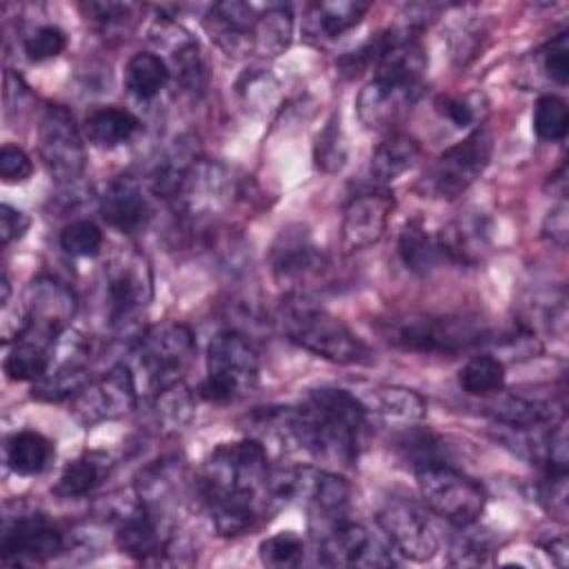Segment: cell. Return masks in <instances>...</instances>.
I'll return each mask as SVG.
<instances>
[{"label": "cell", "instance_id": "cell-41", "mask_svg": "<svg viewBox=\"0 0 569 569\" xmlns=\"http://www.w3.org/2000/svg\"><path fill=\"white\" fill-rule=\"evenodd\" d=\"M436 111L449 120L458 129L480 127L487 102L482 93H465V96H438L436 98Z\"/></svg>", "mask_w": 569, "mask_h": 569}, {"label": "cell", "instance_id": "cell-42", "mask_svg": "<svg viewBox=\"0 0 569 569\" xmlns=\"http://www.w3.org/2000/svg\"><path fill=\"white\" fill-rule=\"evenodd\" d=\"M278 89L280 87H278L276 78L264 69L249 71L238 82V93H240L242 102L247 104V109H253V111H260V113L276 107L278 96H280Z\"/></svg>", "mask_w": 569, "mask_h": 569}, {"label": "cell", "instance_id": "cell-16", "mask_svg": "<svg viewBox=\"0 0 569 569\" xmlns=\"http://www.w3.org/2000/svg\"><path fill=\"white\" fill-rule=\"evenodd\" d=\"M24 311L29 327L22 336L56 347L76 313V296L64 282L51 276H40L24 291Z\"/></svg>", "mask_w": 569, "mask_h": 569}, {"label": "cell", "instance_id": "cell-23", "mask_svg": "<svg viewBox=\"0 0 569 569\" xmlns=\"http://www.w3.org/2000/svg\"><path fill=\"white\" fill-rule=\"evenodd\" d=\"M89 380L91 376L87 369V347L80 336H73L69 358L60 360L58 365L51 362L49 371L33 385L31 398L40 402L71 400Z\"/></svg>", "mask_w": 569, "mask_h": 569}, {"label": "cell", "instance_id": "cell-37", "mask_svg": "<svg viewBox=\"0 0 569 569\" xmlns=\"http://www.w3.org/2000/svg\"><path fill=\"white\" fill-rule=\"evenodd\" d=\"M153 411L162 429L167 431L184 429L196 413V400L191 389L184 387L180 380L160 389L153 396Z\"/></svg>", "mask_w": 569, "mask_h": 569}, {"label": "cell", "instance_id": "cell-19", "mask_svg": "<svg viewBox=\"0 0 569 569\" xmlns=\"http://www.w3.org/2000/svg\"><path fill=\"white\" fill-rule=\"evenodd\" d=\"M396 200L389 191H367L349 200L342 216V247L360 251L376 244L387 229Z\"/></svg>", "mask_w": 569, "mask_h": 569}, {"label": "cell", "instance_id": "cell-14", "mask_svg": "<svg viewBox=\"0 0 569 569\" xmlns=\"http://www.w3.org/2000/svg\"><path fill=\"white\" fill-rule=\"evenodd\" d=\"M378 525L389 545L413 562H427L438 551V536L429 516L409 498H387L378 511Z\"/></svg>", "mask_w": 569, "mask_h": 569}, {"label": "cell", "instance_id": "cell-28", "mask_svg": "<svg viewBox=\"0 0 569 569\" xmlns=\"http://www.w3.org/2000/svg\"><path fill=\"white\" fill-rule=\"evenodd\" d=\"M418 158H420V142L405 131H391L373 149L369 160V176L380 184L393 182L405 171H409Z\"/></svg>", "mask_w": 569, "mask_h": 569}, {"label": "cell", "instance_id": "cell-38", "mask_svg": "<svg viewBox=\"0 0 569 569\" xmlns=\"http://www.w3.org/2000/svg\"><path fill=\"white\" fill-rule=\"evenodd\" d=\"M458 382L469 396L487 398V396L500 393L502 385H505V362L491 353L473 356L460 369Z\"/></svg>", "mask_w": 569, "mask_h": 569}, {"label": "cell", "instance_id": "cell-48", "mask_svg": "<svg viewBox=\"0 0 569 569\" xmlns=\"http://www.w3.org/2000/svg\"><path fill=\"white\" fill-rule=\"evenodd\" d=\"M567 493V471H545V478L538 485V502L560 522H567L569 513Z\"/></svg>", "mask_w": 569, "mask_h": 569}, {"label": "cell", "instance_id": "cell-12", "mask_svg": "<svg viewBox=\"0 0 569 569\" xmlns=\"http://www.w3.org/2000/svg\"><path fill=\"white\" fill-rule=\"evenodd\" d=\"M138 402V385L129 365H113L91 378L71 400L69 413L84 427L127 416Z\"/></svg>", "mask_w": 569, "mask_h": 569}, {"label": "cell", "instance_id": "cell-5", "mask_svg": "<svg viewBox=\"0 0 569 569\" xmlns=\"http://www.w3.org/2000/svg\"><path fill=\"white\" fill-rule=\"evenodd\" d=\"M260 360L256 347L238 331L213 336L207 349V376L198 396L207 402H231L247 396L258 385Z\"/></svg>", "mask_w": 569, "mask_h": 569}, {"label": "cell", "instance_id": "cell-3", "mask_svg": "<svg viewBox=\"0 0 569 569\" xmlns=\"http://www.w3.org/2000/svg\"><path fill=\"white\" fill-rule=\"evenodd\" d=\"M196 351L193 331L182 322H160L142 331L131 347V371L138 391L156 396L180 380Z\"/></svg>", "mask_w": 569, "mask_h": 569}, {"label": "cell", "instance_id": "cell-36", "mask_svg": "<svg viewBox=\"0 0 569 569\" xmlns=\"http://www.w3.org/2000/svg\"><path fill=\"white\" fill-rule=\"evenodd\" d=\"M447 260L476 262L487 244L480 220H458L438 233Z\"/></svg>", "mask_w": 569, "mask_h": 569}, {"label": "cell", "instance_id": "cell-50", "mask_svg": "<svg viewBox=\"0 0 569 569\" xmlns=\"http://www.w3.org/2000/svg\"><path fill=\"white\" fill-rule=\"evenodd\" d=\"M449 560H451V565H458V567L489 565L491 562V549L482 538L471 536V533L465 531L451 542Z\"/></svg>", "mask_w": 569, "mask_h": 569}, {"label": "cell", "instance_id": "cell-51", "mask_svg": "<svg viewBox=\"0 0 569 569\" xmlns=\"http://www.w3.org/2000/svg\"><path fill=\"white\" fill-rule=\"evenodd\" d=\"M33 173L31 158L16 144H4L0 149V178L7 184H20Z\"/></svg>", "mask_w": 569, "mask_h": 569}, {"label": "cell", "instance_id": "cell-26", "mask_svg": "<svg viewBox=\"0 0 569 569\" xmlns=\"http://www.w3.org/2000/svg\"><path fill=\"white\" fill-rule=\"evenodd\" d=\"M111 467L113 462L104 451H82L78 458L64 465L60 478L51 487V493L62 500L82 498L107 480Z\"/></svg>", "mask_w": 569, "mask_h": 569}, {"label": "cell", "instance_id": "cell-54", "mask_svg": "<svg viewBox=\"0 0 569 569\" xmlns=\"http://www.w3.org/2000/svg\"><path fill=\"white\" fill-rule=\"evenodd\" d=\"M547 553L553 558V562L558 565V567H565L567 565V545H565V538H558V540H551L549 545H547Z\"/></svg>", "mask_w": 569, "mask_h": 569}, {"label": "cell", "instance_id": "cell-46", "mask_svg": "<svg viewBox=\"0 0 569 569\" xmlns=\"http://www.w3.org/2000/svg\"><path fill=\"white\" fill-rule=\"evenodd\" d=\"M133 4L129 2H82L80 11L82 16L98 27L102 33H111L116 29L127 27V22L133 18Z\"/></svg>", "mask_w": 569, "mask_h": 569}, {"label": "cell", "instance_id": "cell-47", "mask_svg": "<svg viewBox=\"0 0 569 569\" xmlns=\"http://www.w3.org/2000/svg\"><path fill=\"white\" fill-rule=\"evenodd\" d=\"M67 47V36L56 24H42L24 38V53L33 62H44L60 56Z\"/></svg>", "mask_w": 569, "mask_h": 569}, {"label": "cell", "instance_id": "cell-35", "mask_svg": "<svg viewBox=\"0 0 569 569\" xmlns=\"http://www.w3.org/2000/svg\"><path fill=\"white\" fill-rule=\"evenodd\" d=\"M196 151L189 142L180 140L153 169L151 173V189L158 198L176 200L189 169L196 164Z\"/></svg>", "mask_w": 569, "mask_h": 569}, {"label": "cell", "instance_id": "cell-33", "mask_svg": "<svg viewBox=\"0 0 569 569\" xmlns=\"http://www.w3.org/2000/svg\"><path fill=\"white\" fill-rule=\"evenodd\" d=\"M293 16L289 7L273 4L262 11L253 27V51L260 56H280L291 44Z\"/></svg>", "mask_w": 569, "mask_h": 569}, {"label": "cell", "instance_id": "cell-40", "mask_svg": "<svg viewBox=\"0 0 569 569\" xmlns=\"http://www.w3.org/2000/svg\"><path fill=\"white\" fill-rule=\"evenodd\" d=\"M569 129V111L567 102L560 96L545 93L538 98L533 107V131L540 140L558 142L567 136Z\"/></svg>", "mask_w": 569, "mask_h": 569}, {"label": "cell", "instance_id": "cell-34", "mask_svg": "<svg viewBox=\"0 0 569 569\" xmlns=\"http://www.w3.org/2000/svg\"><path fill=\"white\" fill-rule=\"evenodd\" d=\"M167 82H169V67L160 56L151 51H140L129 58L124 67V87L136 98L149 100L158 96Z\"/></svg>", "mask_w": 569, "mask_h": 569}, {"label": "cell", "instance_id": "cell-31", "mask_svg": "<svg viewBox=\"0 0 569 569\" xmlns=\"http://www.w3.org/2000/svg\"><path fill=\"white\" fill-rule=\"evenodd\" d=\"M140 129V120L120 107H102L84 118L82 131L87 140L100 149L118 147L131 140Z\"/></svg>", "mask_w": 569, "mask_h": 569}, {"label": "cell", "instance_id": "cell-7", "mask_svg": "<svg viewBox=\"0 0 569 569\" xmlns=\"http://www.w3.org/2000/svg\"><path fill=\"white\" fill-rule=\"evenodd\" d=\"M425 505L453 527H471L487 502L485 489L451 462H431L413 469Z\"/></svg>", "mask_w": 569, "mask_h": 569}, {"label": "cell", "instance_id": "cell-21", "mask_svg": "<svg viewBox=\"0 0 569 569\" xmlns=\"http://www.w3.org/2000/svg\"><path fill=\"white\" fill-rule=\"evenodd\" d=\"M420 93L422 87H402L373 78L358 93V118L367 129H391Z\"/></svg>", "mask_w": 569, "mask_h": 569}, {"label": "cell", "instance_id": "cell-1", "mask_svg": "<svg viewBox=\"0 0 569 569\" xmlns=\"http://www.w3.org/2000/svg\"><path fill=\"white\" fill-rule=\"evenodd\" d=\"M269 453L253 440L218 445L202 465L196 489L220 536H240L271 509Z\"/></svg>", "mask_w": 569, "mask_h": 569}, {"label": "cell", "instance_id": "cell-20", "mask_svg": "<svg viewBox=\"0 0 569 569\" xmlns=\"http://www.w3.org/2000/svg\"><path fill=\"white\" fill-rule=\"evenodd\" d=\"M258 13L251 4L240 0L216 2L204 16V29L209 38L233 58L247 56L253 51V27Z\"/></svg>", "mask_w": 569, "mask_h": 569}, {"label": "cell", "instance_id": "cell-18", "mask_svg": "<svg viewBox=\"0 0 569 569\" xmlns=\"http://www.w3.org/2000/svg\"><path fill=\"white\" fill-rule=\"evenodd\" d=\"M64 549V536L56 527H51L40 513L18 516L16 520L4 525L0 542L2 562H44L60 556Z\"/></svg>", "mask_w": 569, "mask_h": 569}, {"label": "cell", "instance_id": "cell-44", "mask_svg": "<svg viewBox=\"0 0 569 569\" xmlns=\"http://www.w3.org/2000/svg\"><path fill=\"white\" fill-rule=\"evenodd\" d=\"M60 247L73 258H93L102 249V231L91 220H73L60 231Z\"/></svg>", "mask_w": 569, "mask_h": 569}, {"label": "cell", "instance_id": "cell-30", "mask_svg": "<svg viewBox=\"0 0 569 569\" xmlns=\"http://www.w3.org/2000/svg\"><path fill=\"white\" fill-rule=\"evenodd\" d=\"M362 405L367 407V411H376L380 416H385L387 420H398V422H418L425 411L427 405L425 400L407 387H393V385H373L365 396L356 393Z\"/></svg>", "mask_w": 569, "mask_h": 569}, {"label": "cell", "instance_id": "cell-17", "mask_svg": "<svg viewBox=\"0 0 569 569\" xmlns=\"http://www.w3.org/2000/svg\"><path fill=\"white\" fill-rule=\"evenodd\" d=\"M373 40V71L376 80L402 87H422L427 71L425 47L409 29H387Z\"/></svg>", "mask_w": 569, "mask_h": 569}, {"label": "cell", "instance_id": "cell-43", "mask_svg": "<svg viewBox=\"0 0 569 569\" xmlns=\"http://www.w3.org/2000/svg\"><path fill=\"white\" fill-rule=\"evenodd\" d=\"M258 553L267 567H296L305 558V542L293 531H280L262 540Z\"/></svg>", "mask_w": 569, "mask_h": 569}, {"label": "cell", "instance_id": "cell-52", "mask_svg": "<svg viewBox=\"0 0 569 569\" xmlns=\"http://www.w3.org/2000/svg\"><path fill=\"white\" fill-rule=\"evenodd\" d=\"M27 229H29V216L24 211L13 209L11 204H0V240L4 247L22 238Z\"/></svg>", "mask_w": 569, "mask_h": 569}, {"label": "cell", "instance_id": "cell-29", "mask_svg": "<svg viewBox=\"0 0 569 569\" xmlns=\"http://www.w3.org/2000/svg\"><path fill=\"white\" fill-rule=\"evenodd\" d=\"M53 442L40 431H16L4 442L7 467L18 476H38L42 473L53 458Z\"/></svg>", "mask_w": 569, "mask_h": 569}, {"label": "cell", "instance_id": "cell-11", "mask_svg": "<svg viewBox=\"0 0 569 569\" xmlns=\"http://www.w3.org/2000/svg\"><path fill=\"white\" fill-rule=\"evenodd\" d=\"M322 520L318 540V558L329 567H391L396 558L389 549L360 522L342 513L313 516Z\"/></svg>", "mask_w": 569, "mask_h": 569}, {"label": "cell", "instance_id": "cell-13", "mask_svg": "<svg viewBox=\"0 0 569 569\" xmlns=\"http://www.w3.org/2000/svg\"><path fill=\"white\" fill-rule=\"evenodd\" d=\"M40 158L60 184L76 182L84 171V144L69 109L60 104L44 107L38 124Z\"/></svg>", "mask_w": 569, "mask_h": 569}, {"label": "cell", "instance_id": "cell-22", "mask_svg": "<svg viewBox=\"0 0 569 569\" xmlns=\"http://www.w3.org/2000/svg\"><path fill=\"white\" fill-rule=\"evenodd\" d=\"M100 216L122 233L140 231L149 220V207L140 182L131 176L113 178L100 196Z\"/></svg>", "mask_w": 569, "mask_h": 569}, {"label": "cell", "instance_id": "cell-9", "mask_svg": "<svg viewBox=\"0 0 569 569\" xmlns=\"http://www.w3.org/2000/svg\"><path fill=\"white\" fill-rule=\"evenodd\" d=\"M153 296V278L140 251H120L104 267V313L109 327L127 329L147 309Z\"/></svg>", "mask_w": 569, "mask_h": 569}, {"label": "cell", "instance_id": "cell-6", "mask_svg": "<svg viewBox=\"0 0 569 569\" xmlns=\"http://www.w3.org/2000/svg\"><path fill=\"white\" fill-rule=\"evenodd\" d=\"M493 153V138L487 127H476L467 138L445 149L425 171L418 191L425 198L453 200L462 196L487 169Z\"/></svg>", "mask_w": 569, "mask_h": 569}, {"label": "cell", "instance_id": "cell-10", "mask_svg": "<svg viewBox=\"0 0 569 569\" xmlns=\"http://www.w3.org/2000/svg\"><path fill=\"white\" fill-rule=\"evenodd\" d=\"M349 482L327 469L318 467H289L269 473L271 507L287 502H302L313 516L342 513L349 505Z\"/></svg>", "mask_w": 569, "mask_h": 569}, {"label": "cell", "instance_id": "cell-45", "mask_svg": "<svg viewBox=\"0 0 569 569\" xmlns=\"http://www.w3.org/2000/svg\"><path fill=\"white\" fill-rule=\"evenodd\" d=\"M442 442L429 433V431H413V433H407L400 442H398V449L402 453L405 460H409L411 469H418V467H425V465H431V462H442L447 460L442 456Z\"/></svg>", "mask_w": 569, "mask_h": 569}, {"label": "cell", "instance_id": "cell-53", "mask_svg": "<svg viewBox=\"0 0 569 569\" xmlns=\"http://www.w3.org/2000/svg\"><path fill=\"white\" fill-rule=\"evenodd\" d=\"M542 236L549 238L553 244L565 247L569 238V220H567V202L560 200L556 207L549 209L542 222Z\"/></svg>", "mask_w": 569, "mask_h": 569}, {"label": "cell", "instance_id": "cell-4", "mask_svg": "<svg viewBox=\"0 0 569 569\" xmlns=\"http://www.w3.org/2000/svg\"><path fill=\"white\" fill-rule=\"evenodd\" d=\"M282 327L289 340L338 365H369L371 349L340 318L309 305L284 309Z\"/></svg>", "mask_w": 569, "mask_h": 569}, {"label": "cell", "instance_id": "cell-24", "mask_svg": "<svg viewBox=\"0 0 569 569\" xmlns=\"http://www.w3.org/2000/svg\"><path fill=\"white\" fill-rule=\"evenodd\" d=\"M244 429L267 453H289L300 449L296 407H258L244 418Z\"/></svg>", "mask_w": 569, "mask_h": 569}, {"label": "cell", "instance_id": "cell-2", "mask_svg": "<svg viewBox=\"0 0 569 569\" xmlns=\"http://www.w3.org/2000/svg\"><path fill=\"white\" fill-rule=\"evenodd\" d=\"M296 411L300 449L340 465L358 460L365 447L369 411L353 391L340 387L311 389Z\"/></svg>", "mask_w": 569, "mask_h": 569}, {"label": "cell", "instance_id": "cell-25", "mask_svg": "<svg viewBox=\"0 0 569 569\" xmlns=\"http://www.w3.org/2000/svg\"><path fill=\"white\" fill-rule=\"evenodd\" d=\"M369 2L362 0H329V2H313L307 9L305 31L311 38L331 40L338 38L353 27H358L369 11Z\"/></svg>", "mask_w": 569, "mask_h": 569}, {"label": "cell", "instance_id": "cell-27", "mask_svg": "<svg viewBox=\"0 0 569 569\" xmlns=\"http://www.w3.org/2000/svg\"><path fill=\"white\" fill-rule=\"evenodd\" d=\"M398 256L402 264L418 276L433 271L440 262L447 260L438 233H431L420 218H411L402 227L398 238Z\"/></svg>", "mask_w": 569, "mask_h": 569}, {"label": "cell", "instance_id": "cell-32", "mask_svg": "<svg viewBox=\"0 0 569 569\" xmlns=\"http://www.w3.org/2000/svg\"><path fill=\"white\" fill-rule=\"evenodd\" d=\"M53 347L29 336H20L7 351L2 369L9 380L38 382L51 367Z\"/></svg>", "mask_w": 569, "mask_h": 569}, {"label": "cell", "instance_id": "cell-8", "mask_svg": "<svg viewBox=\"0 0 569 569\" xmlns=\"http://www.w3.org/2000/svg\"><path fill=\"white\" fill-rule=\"evenodd\" d=\"M387 342L418 353H458L485 338L482 327L458 316H407L380 325Z\"/></svg>", "mask_w": 569, "mask_h": 569}, {"label": "cell", "instance_id": "cell-39", "mask_svg": "<svg viewBox=\"0 0 569 569\" xmlns=\"http://www.w3.org/2000/svg\"><path fill=\"white\" fill-rule=\"evenodd\" d=\"M313 162L325 173H336L347 162V142L340 127V116L333 113L318 131L313 142Z\"/></svg>", "mask_w": 569, "mask_h": 569}, {"label": "cell", "instance_id": "cell-49", "mask_svg": "<svg viewBox=\"0 0 569 569\" xmlns=\"http://www.w3.org/2000/svg\"><path fill=\"white\" fill-rule=\"evenodd\" d=\"M542 69L549 80L558 84H567L569 80V33L560 31L553 36L540 51Z\"/></svg>", "mask_w": 569, "mask_h": 569}, {"label": "cell", "instance_id": "cell-15", "mask_svg": "<svg viewBox=\"0 0 569 569\" xmlns=\"http://www.w3.org/2000/svg\"><path fill=\"white\" fill-rule=\"evenodd\" d=\"M269 264L273 280L296 296L311 287L329 267L325 253L300 224L287 227L278 233L269 253Z\"/></svg>", "mask_w": 569, "mask_h": 569}]
</instances>
